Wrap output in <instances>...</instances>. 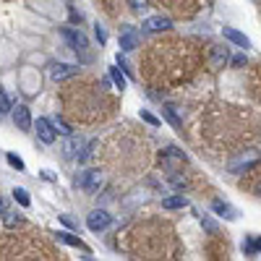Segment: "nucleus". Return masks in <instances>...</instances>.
Returning <instances> with one entry per match:
<instances>
[{"mask_svg":"<svg viewBox=\"0 0 261 261\" xmlns=\"http://www.w3.org/2000/svg\"><path fill=\"white\" fill-rule=\"evenodd\" d=\"M102 183H105V175H102L99 170H86V173H81L76 178V186H81L84 191H89V194H97L102 188Z\"/></svg>","mask_w":261,"mask_h":261,"instance_id":"f257e3e1","label":"nucleus"},{"mask_svg":"<svg viewBox=\"0 0 261 261\" xmlns=\"http://www.w3.org/2000/svg\"><path fill=\"white\" fill-rule=\"evenodd\" d=\"M110 222H112V217H110L105 209H94V212L86 217V228L92 230V233H102V230L110 228Z\"/></svg>","mask_w":261,"mask_h":261,"instance_id":"f03ea898","label":"nucleus"},{"mask_svg":"<svg viewBox=\"0 0 261 261\" xmlns=\"http://www.w3.org/2000/svg\"><path fill=\"white\" fill-rule=\"evenodd\" d=\"M63 39L71 44L76 52H86V47H89V39L84 37V31H78V29H73V26H65V29H63Z\"/></svg>","mask_w":261,"mask_h":261,"instance_id":"7ed1b4c3","label":"nucleus"},{"mask_svg":"<svg viewBox=\"0 0 261 261\" xmlns=\"http://www.w3.org/2000/svg\"><path fill=\"white\" fill-rule=\"evenodd\" d=\"M141 44V37L139 31H136L133 26H120V50L123 52H131Z\"/></svg>","mask_w":261,"mask_h":261,"instance_id":"20e7f679","label":"nucleus"},{"mask_svg":"<svg viewBox=\"0 0 261 261\" xmlns=\"http://www.w3.org/2000/svg\"><path fill=\"white\" fill-rule=\"evenodd\" d=\"M78 73V65H71V63H52L50 65V78L52 81H63V78H71Z\"/></svg>","mask_w":261,"mask_h":261,"instance_id":"39448f33","label":"nucleus"},{"mask_svg":"<svg viewBox=\"0 0 261 261\" xmlns=\"http://www.w3.org/2000/svg\"><path fill=\"white\" fill-rule=\"evenodd\" d=\"M37 136L44 144H52L58 139V128H55V123H50L47 118H37Z\"/></svg>","mask_w":261,"mask_h":261,"instance_id":"423d86ee","label":"nucleus"},{"mask_svg":"<svg viewBox=\"0 0 261 261\" xmlns=\"http://www.w3.org/2000/svg\"><path fill=\"white\" fill-rule=\"evenodd\" d=\"M222 37H225V39H230L233 44H238V47H243V50L251 47V39H248L243 31L233 29V26H225V29H222Z\"/></svg>","mask_w":261,"mask_h":261,"instance_id":"0eeeda50","label":"nucleus"},{"mask_svg":"<svg viewBox=\"0 0 261 261\" xmlns=\"http://www.w3.org/2000/svg\"><path fill=\"white\" fill-rule=\"evenodd\" d=\"M13 120H16V126H18L21 131H29V128H31V112H29V107H26V105L13 107Z\"/></svg>","mask_w":261,"mask_h":261,"instance_id":"6e6552de","label":"nucleus"},{"mask_svg":"<svg viewBox=\"0 0 261 261\" xmlns=\"http://www.w3.org/2000/svg\"><path fill=\"white\" fill-rule=\"evenodd\" d=\"M170 26H173V21H170L167 16H149L144 21V29L146 31H165Z\"/></svg>","mask_w":261,"mask_h":261,"instance_id":"1a4fd4ad","label":"nucleus"},{"mask_svg":"<svg viewBox=\"0 0 261 261\" xmlns=\"http://www.w3.org/2000/svg\"><path fill=\"white\" fill-rule=\"evenodd\" d=\"M173 162H175V165H183V162H186V154L180 152V149H175V146H167V149L162 152V165L170 167Z\"/></svg>","mask_w":261,"mask_h":261,"instance_id":"9d476101","label":"nucleus"},{"mask_svg":"<svg viewBox=\"0 0 261 261\" xmlns=\"http://www.w3.org/2000/svg\"><path fill=\"white\" fill-rule=\"evenodd\" d=\"M230 60V52L228 47H220V44H214L212 47V68H225Z\"/></svg>","mask_w":261,"mask_h":261,"instance_id":"9b49d317","label":"nucleus"},{"mask_svg":"<svg viewBox=\"0 0 261 261\" xmlns=\"http://www.w3.org/2000/svg\"><path fill=\"white\" fill-rule=\"evenodd\" d=\"M212 209H214V214H220L225 220H238V209L230 207V204H225V201H214Z\"/></svg>","mask_w":261,"mask_h":261,"instance_id":"f8f14e48","label":"nucleus"},{"mask_svg":"<svg viewBox=\"0 0 261 261\" xmlns=\"http://www.w3.org/2000/svg\"><path fill=\"white\" fill-rule=\"evenodd\" d=\"M162 207L165 209H183V207H188V199L186 196H167L162 201Z\"/></svg>","mask_w":261,"mask_h":261,"instance_id":"ddd939ff","label":"nucleus"},{"mask_svg":"<svg viewBox=\"0 0 261 261\" xmlns=\"http://www.w3.org/2000/svg\"><path fill=\"white\" fill-rule=\"evenodd\" d=\"M58 241H63L65 246H73V248H84L81 238H76V235H71V233H58ZM84 251H86V248H84Z\"/></svg>","mask_w":261,"mask_h":261,"instance_id":"4468645a","label":"nucleus"},{"mask_svg":"<svg viewBox=\"0 0 261 261\" xmlns=\"http://www.w3.org/2000/svg\"><path fill=\"white\" fill-rule=\"evenodd\" d=\"M76 149L81 152V139H76V136L71 133V136H68V141H65V157H73Z\"/></svg>","mask_w":261,"mask_h":261,"instance_id":"2eb2a0df","label":"nucleus"},{"mask_svg":"<svg viewBox=\"0 0 261 261\" xmlns=\"http://www.w3.org/2000/svg\"><path fill=\"white\" fill-rule=\"evenodd\" d=\"M162 112H165V118H167L170 123H173V126H175V128H183V120H180V118H178V112H175V107H170V105H167V107H165Z\"/></svg>","mask_w":261,"mask_h":261,"instance_id":"dca6fc26","label":"nucleus"},{"mask_svg":"<svg viewBox=\"0 0 261 261\" xmlns=\"http://www.w3.org/2000/svg\"><path fill=\"white\" fill-rule=\"evenodd\" d=\"M110 78H112V84H115V86L120 89V92H123V89H126V78H123V73L118 71V68H115V65H112V68H110Z\"/></svg>","mask_w":261,"mask_h":261,"instance_id":"f3484780","label":"nucleus"},{"mask_svg":"<svg viewBox=\"0 0 261 261\" xmlns=\"http://www.w3.org/2000/svg\"><path fill=\"white\" fill-rule=\"evenodd\" d=\"M21 222V217H18V214L16 212H3V225H5V228H16V225Z\"/></svg>","mask_w":261,"mask_h":261,"instance_id":"a211bd4d","label":"nucleus"},{"mask_svg":"<svg viewBox=\"0 0 261 261\" xmlns=\"http://www.w3.org/2000/svg\"><path fill=\"white\" fill-rule=\"evenodd\" d=\"M13 199H16V201H18V204H21V207H24V209H26L29 204H31V199H29V194H26L24 188H16V191H13Z\"/></svg>","mask_w":261,"mask_h":261,"instance_id":"6ab92c4d","label":"nucleus"},{"mask_svg":"<svg viewBox=\"0 0 261 261\" xmlns=\"http://www.w3.org/2000/svg\"><path fill=\"white\" fill-rule=\"evenodd\" d=\"M5 160H8V165H10V167H16L18 173H24V162H21V157H16L13 152H8V154H5Z\"/></svg>","mask_w":261,"mask_h":261,"instance_id":"aec40b11","label":"nucleus"},{"mask_svg":"<svg viewBox=\"0 0 261 261\" xmlns=\"http://www.w3.org/2000/svg\"><path fill=\"white\" fill-rule=\"evenodd\" d=\"M55 128H58V133L60 136H71L73 131H71V126H68V123L63 120V118H55Z\"/></svg>","mask_w":261,"mask_h":261,"instance_id":"412c9836","label":"nucleus"},{"mask_svg":"<svg viewBox=\"0 0 261 261\" xmlns=\"http://www.w3.org/2000/svg\"><path fill=\"white\" fill-rule=\"evenodd\" d=\"M8 112H13V107H10V102H8V97L0 92V118L3 115H8Z\"/></svg>","mask_w":261,"mask_h":261,"instance_id":"4be33fe9","label":"nucleus"},{"mask_svg":"<svg viewBox=\"0 0 261 261\" xmlns=\"http://www.w3.org/2000/svg\"><path fill=\"white\" fill-rule=\"evenodd\" d=\"M243 251H246V254H259L256 238H246V241H243Z\"/></svg>","mask_w":261,"mask_h":261,"instance_id":"5701e85b","label":"nucleus"},{"mask_svg":"<svg viewBox=\"0 0 261 261\" xmlns=\"http://www.w3.org/2000/svg\"><path fill=\"white\" fill-rule=\"evenodd\" d=\"M201 225H204V230H209L212 235H217V233H220L217 222H214V220H209V217H201Z\"/></svg>","mask_w":261,"mask_h":261,"instance_id":"b1692460","label":"nucleus"},{"mask_svg":"<svg viewBox=\"0 0 261 261\" xmlns=\"http://www.w3.org/2000/svg\"><path fill=\"white\" fill-rule=\"evenodd\" d=\"M141 118H144L146 123H149V126H154V128H157V126H160V118H154V115H152V112H149V110H141Z\"/></svg>","mask_w":261,"mask_h":261,"instance_id":"393cba45","label":"nucleus"},{"mask_svg":"<svg viewBox=\"0 0 261 261\" xmlns=\"http://www.w3.org/2000/svg\"><path fill=\"white\" fill-rule=\"evenodd\" d=\"M170 183H173V188H186V178L183 175H170Z\"/></svg>","mask_w":261,"mask_h":261,"instance_id":"a878e982","label":"nucleus"},{"mask_svg":"<svg viewBox=\"0 0 261 261\" xmlns=\"http://www.w3.org/2000/svg\"><path fill=\"white\" fill-rule=\"evenodd\" d=\"M131 8L133 10H144V8H149V0H128Z\"/></svg>","mask_w":261,"mask_h":261,"instance_id":"bb28decb","label":"nucleus"},{"mask_svg":"<svg viewBox=\"0 0 261 261\" xmlns=\"http://www.w3.org/2000/svg\"><path fill=\"white\" fill-rule=\"evenodd\" d=\"M97 39H99V44H105V42H107V34H105V29H102L99 24H97Z\"/></svg>","mask_w":261,"mask_h":261,"instance_id":"cd10ccee","label":"nucleus"},{"mask_svg":"<svg viewBox=\"0 0 261 261\" xmlns=\"http://www.w3.org/2000/svg\"><path fill=\"white\" fill-rule=\"evenodd\" d=\"M233 65H235V68H243V65H246V55H235V58H233Z\"/></svg>","mask_w":261,"mask_h":261,"instance_id":"c85d7f7f","label":"nucleus"},{"mask_svg":"<svg viewBox=\"0 0 261 261\" xmlns=\"http://www.w3.org/2000/svg\"><path fill=\"white\" fill-rule=\"evenodd\" d=\"M71 21H73V24H81V13H78L76 8H71Z\"/></svg>","mask_w":261,"mask_h":261,"instance_id":"c756f323","label":"nucleus"},{"mask_svg":"<svg viewBox=\"0 0 261 261\" xmlns=\"http://www.w3.org/2000/svg\"><path fill=\"white\" fill-rule=\"evenodd\" d=\"M0 212H5V201L3 199H0Z\"/></svg>","mask_w":261,"mask_h":261,"instance_id":"7c9ffc66","label":"nucleus"},{"mask_svg":"<svg viewBox=\"0 0 261 261\" xmlns=\"http://www.w3.org/2000/svg\"><path fill=\"white\" fill-rule=\"evenodd\" d=\"M256 246H259V254H261V238H256Z\"/></svg>","mask_w":261,"mask_h":261,"instance_id":"2f4dec72","label":"nucleus"},{"mask_svg":"<svg viewBox=\"0 0 261 261\" xmlns=\"http://www.w3.org/2000/svg\"><path fill=\"white\" fill-rule=\"evenodd\" d=\"M256 194L261 196V180H259V186H256Z\"/></svg>","mask_w":261,"mask_h":261,"instance_id":"473e14b6","label":"nucleus"}]
</instances>
